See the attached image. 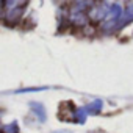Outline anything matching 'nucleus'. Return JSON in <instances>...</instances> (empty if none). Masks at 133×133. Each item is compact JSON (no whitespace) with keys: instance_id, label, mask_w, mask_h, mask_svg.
<instances>
[{"instance_id":"1","label":"nucleus","mask_w":133,"mask_h":133,"mask_svg":"<svg viewBox=\"0 0 133 133\" xmlns=\"http://www.w3.org/2000/svg\"><path fill=\"white\" fill-rule=\"evenodd\" d=\"M121 17H122V8L119 5L110 6V11H108L107 17L102 22V28L103 30H114V28H117Z\"/></svg>"},{"instance_id":"2","label":"nucleus","mask_w":133,"mask_h":133,"mask_svg":"<svg viewBox=\"0 0 133 133\" xmlns=\"http://www.w3.org/2000/svg\"><path fill=\"white\" fill-rule=\"evenodd\" d=\"M10 6H11V8H8L6 21L11 22V24H14V22H17V21H21L22 13L25 11L24 6H27V3H25V2H24V3H19V2H10Z\"/></svg>"},{"instance_id":"3","label":"nucleus","mask_w":133,"mask_h":133,"mask_svg":"<svg viewBox=\"0 0 133 133\" xmlns=\"http://www.w3.org/2000/svg\"><path fill=\"white\" fill-rule=\"evenodd\" d=\"M0 133H19V127H17L16 122H11L10 125H5L0 130Z\"/></svg>"}]
</instances>
